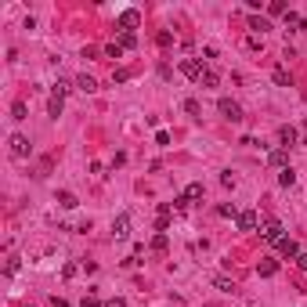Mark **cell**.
Returning a JSON list of instances; mask_svg holds the SVG:
<instances>
[{"label":"cell","mask_w":307,"mask_h":307,"mask_svg":"<svg viewBox=\"0 0 307 307\" xmlns=\"http://www.w3.org/2000/svg\"><path fill=\"white\" fill-rule=\"evenodd\" d=\"M217 112L224 116V119H231V123H239V119H242V105H239V101H231V98H220V101H217Z\"/></svg>","instance_id":"cell-1"},{"label":"cell","mask_w":307,"mask_h":307,"mask_svg":"<svg viewBox=\"0 0 307 307\" xmlns=\"http://www.w3.org/2000/svg\"><path fill=\"white\" fill-rule=\"evenodd\" d=\"M260 239H264V242H282V224H278V220H264V224H260Z\"/></svg>","instance_id":"cell-2"},{"label":"cell","mask_w":307,"mask_h":307,"mask_svg":"<svg viewBox=\"0 0 307 307\" xmlns=\"http://www.w3.org/2000/svg\"><path fill=\"white\" fill-rule=\"evenodd\" d=\"M137 25H141V11H134V7H127V11L119 15V29H123V33H134Z\"/></svg>","instance_id":"cell-3"},{"label":"cell","mask_w":307,"mask_h":307,"mask_svg":"<svg viewBox=\"0 0 307 307\" xmlns=\"http://www.w3.org/2000/svg\"><path fill=\"white\" fill-rule=\"evenodd\" d=\"M11 155H15V159H29V137L15 134L11 137Z\"/></svg>","instance_id":"cell-4"},{"label":"cell","mask_w":307,"mask_h":307,"mask_svg":"<svg viewBox=\"0 0 307 307\" xmlns=\"http://www.w3.org/2000/svg\"><path fill=\"white\" fill-rule=\"evenodd\" d=\"M181 72H184V76H192V80H202V72H206V69H202L199 58H184L181 62Z\"/></svg>","instance_id":"cell-5"},{"label":"cell","mask_w":307,"mask_h":307,"mask_svg":"<svg viewBox=\"0 0 307 307\" xmlns=\"http://www.w3.org/2000/svg\"><path fill=\"white\" fill-rule=\"evenodd\" d=\"M257 224H260L257 210H242L239 213V231H257Z\"/></svg>","instance_id":"cell-6"},{"label":"cell","mask_w":307,"mask_h":307,"mask_svg":"<svg viewBox=\"0 0 307 307\" xmlns=\"http://www.w3.org/2000/svg\"><path fill=\"white\" fill-rule=\"evenodd\" d=\"M112 235L116 239H127L130 235V217H127V213H119V217L112 220Z\"/></svg>","instance_id":"cell-7"},{"label":"cell","mask_w":307,"mask_h":307,"mask_svg":"<svg viewBox=\"0 0 307 307\" xmlns=\"http://www.w3.org/2000/svg\"><path fill=\"white\" fill-rule=\"evenodd\" d=\"M267 163L278 166V170H285V163H289V152H285V148H271V152H267Z\"/></svg>","instance_id":"cell-8"},{"label":"cell","mask_w":307,"mask_h":307,"mask_svg":"<svg viewBox=\"0 0 307 307\" xmlns=\"http://www.w3.org/2000/svg\"><path fill=\"white\" fill-rule=\"evenodd\" d=\"M275 271H278V260H271V257H264V260L257 264V275H260V278H271Z\"/></svg>","instance_id":"cell-9"},{"label":"cell","mask_w":307,"mask_h":307,"mask_svg":"<svg viewBox=\"0 0 307 307\" xmlns=\"http://www.w3.org/2000/svg\"><path fill=\"white\" fill-rule=\"evenodd\" d=\"M76 87L83 90V94H94L98 83H94V76H87V72H83V76H76Z\"/></svg>","instance_id":"cell-10"},{"label":"cell","mask_w":307,"mask_h":307,"mask_svg":"<svg viewBox=\"0 0 307 307\" xmlns=\"http://www.w3.org/2000/svg\"><path fill=\"white\" fill-rule=\"evenodd\" d=\"M278 141H282V148H289L293 141H296V130L285 123V127H278Z\"/></svg>","instance_id":"cell-11"},{"label":"cell","mask_w":307,"mask_h":307,"mask_svg":"<svg viewBox=\"0 0 307 307\" xmlns=\"http://www.w3.org/2000/svg\"><path fill=\"white\" fill-rule=\"evenodd\" d=\"M58 206H62V210H76V206H80V199H76L72 192H58Z\"/></svg>","instance_id":"cell-12"},{"label":"cell","mask_w":307,"mask_h":307,"mask_svg":"<svg viewBox=\"0 0 307 307\" xmlns=\"http://www.w3.org/2000/svg\"><path fill=\"white\" fill-rule=\"evenodd\" d=\"M181 195H184L188 202H199V199H202V184H199V181H192V184H188V188H184Z\"/></svg>","instance_id":"cell-13"},{"label":"cell","mask_w":307,"mask_h":307,"mask_svg":"<svg viewBox=\"0 0 307 307\" xmlns=\"http://www.w3.org/2000/svg\"><path fill=\"white\" fill-rule=\"evenodd\" d=\"M62 109H65V98H54V94H51V101H47V116H51V119H58V116H62Z\"/></svg>","instance_id":"cell-14"},{"label":"cell","mask_w":307,"mask_h":307,"mask_svg":"<svg viewBox=\"0 0 307 307\" xmlns=\"http://www.w3.org/2000/svg\"><path fill=\"white\" fill-rule=\"evenodd\" d=\"M249 29H253V33H267V29H271V22L260 18V15H249Z\"/></svg>","instance_id":"cell-15"},{"label":"cell","mask_w":307,"mask_h":307,"mask_svg":"<svg viewBox=\"0 0 307 307\" xmlns=\"http://www.w3.org/2000/svg\"><path fill=\"white\" fill-rule=\"evenodd\" d=\"M166 246H170L166 231H155V235H152V249H155V253H166Z\"/></svg>","instance_id":"cell-16"},{"label":"cell","mask_w":307,"mask_h":307,"mask_svg":"<svg viewBox=\"0 0 307 307\" xmlns=\"http://www.w3.org/2000/svg\"><path fill=\"white\" fill-rule=\"evenodd\" d=\"M278 249H282V257H300V246H296L293 239H282V242H278Z\"/></svg>","instance_id":"cell-17"},{"label":"cell","mask_w":307,"mask_h":307,"mask_svg":"<svg viewBox=\"0 0 307 307\" xmlns=\"http://www.w3.org/2000/svg\"><path fill=\"white\" fill-rule=\"evenodd\" d=\"M184 112L199 119V116H202V109H199V101H195V98H184Z\"/></svg>","instance_id":"cell-18"},{"label":"cell","mask_w":307,"mask_h":307,"mask_svg":"<svg viewBox=\"0 0 307 307\" xmlns=\"http://www.w3.org/2000/svg\"><path fill=\"white\" fill-rule=\"evenodd\" d=\"M293 181H296V174L289 170V166H285V170L278 174V184H282V188H293Z\"/></svg>","instance_id":"cell-19"},{"label":"cell","mask_w":307,"mask_h":307,"mask_svg":"<svg viewBox=\"0 0 307 307\" xmlns=\"http://www.w3.org/2000/svg\"><path fill=\"white\" fill-rule=\"evenodd\" d=\"M213 285H217L220 293H235V282H228V278H220V275L213 278Z\"/></svg>","instance_id":"cell-20"},{"label":"cell","mask_w":307,"mask_h":307,"mask_svg":"<svg viewBox=\"0 0 307 307\" xmlns=\"http://www.w3.org/2000/svg\"><path fill=\"white\" fill-rule=\"evenodd\" d=\"M119 47H123V51L137 47V36H134V33H123V36H119Z\"/></svg>","instance_id":"cell-21"},{"label":"cell","mask_w":307,"mask_h":307,"mask_svg":"<svg viewBox=\"0 0 307 307\" xmlns=\"http://www.w3.org/2000/svg\"><path fill=\"white\" fill-rule=\"evenodd\" d=\"M25 112H29L25 101H15V105H11V119H25Z\"/></svg>","instance_id":"cell-22"},{"label":"cell","mask_w":307,"mask_h":307,"mask_svg":"<svg viewBox=\"0 0 307 307\" xmlns=\"http://www.w3.org/2000/svg\"><path fill=\"white\" fill-rule=\"evenodd\" d=\"M202 87H217V72H213V69H206V72H202Z\"/></svg>","instance_id":"cell-23"},{"label":"cell","mask_w":307,"mask_h":307,"mask_svg":"<svg viewBox=\"0 0 307 307\" xmlns=\"http://www.w3.org/2000/svg\"><path fill=\"white\" fill-rule=\"evenodd\" d=\"M51 94H54V98H65V94H69V83H65V80H58V83L51 87Z\"/></svg>","instance_id":"cell-24"},{"label":"cell","mask_w":307,"mask_h":307,"mask_svg":"<svg viewBox=\"0 0 307 307\" xmlns=\"http://www.w3.org/2000/svg\"><path fill=\"white\" fill-rule=\"evenodd\" d=\"M275 83H278V87H289V72H285V69H275Z\"/></svg>","instance_id":"cell-25"},{"label":"cell","mask_w":307,"mask_h":307,"mask_svg":"<svg viewBox=\"0 0 307 307\" xmlns=\"http://www.w3.org/2000/svg\"><path fill=\"white\" fill-rule=\"evenodd\" d=\"M217 213H220V217H235V220H239V210H235V206H231V202H224V206H220Z\"/></svg>","instance_id":"cell-26"},{"label":"cell","mask_w":307,"mask_h":307,"mask_svg":"<svg viewBox=\"0 0 307 307\" xmlns=\"http://www.w3.org/2000/svg\"><path fill=\"white\" fill-rule=\"evenodd\" d=\"M267 11H271V15H285V4H282V0H271V4H267Z\"/></svg>","instance_id":"cell-27"},{"label":"cell","mask_w":307,"mask_h":307,"mask_svg":"<svg viewBox=\"0 0 307 307\" xmlns=\"http://www.w3.org/2000/svg\"><path fill=\"white\" fill-rule=\"evenodd\" d=\"M105 54H109V58H123V47H119V44H109Z\"/></svg>","instance_id":"cell-28"},{"label":"cell","mask_w":307,"mask_h":307,"mask_svg":"<svg viewBox=\"0 0 307 307\" xmlns=\"http://www.w3.org/2000/svg\"><path fill=\"white\" fill-rule=\"evenodd\" d=\"M155 40H159V47H170V44H174V33H166V29H163L159 36H155Z\"/></svg>","instance_id":"cell-29"},{"label":"cell","mask_w":307,"mask_h":307,"mask_svg":"<svg viewBox=\"0 0 307 307\" xmlns=\"http://www.w3.org/2000/svg\"><path fill=\"white\" fill-rule=\"evenodd\" d=\"M260 47H264V44H260L257 36H249V40H246V51H260Z\"/></svg>","instance_id":"cell-30"},{"label":"cell","mask_w":307,"mask_h":307,"mask_svg":"<svg viewBox=\"0 0 307 307\" xmlns=\"http://www.w3.org/2000/svg\"><path fill=\"white\" fill-rule=\"evenodd\" d=\"M220 184H224V188H235V177H231V170L220 174Z\"/></svg>","instance_id":"cell-31"},{"label":"cell","mask_w":307,"mask_h":307,"mask_svg":"<svg viewBox=\"0 0 307 307\" xmlns=\"http://www.w3.org/2000/svg\"><path fill=\"white\" fill-rule=\"evenodd\" d=\"M80 307H105V304H98V296H87V300H83Z\"/></svg>","instance_id":"cell-32"},{"label":"cell","mask_w":307,"mask_h":307,"mask_svg":"<svg viewBox=\"0 0 307 307\" xmlns=\"http://www.w3.org/2000/svg\"><path fill=\"white\" fill-rule=\"evenodd\" d=\"M51 307H69V300H62V296H54V300H51Z\"/></svg>","instance_id":"cell-33"},{"label":"cell","mask_w":307,"mask_h":307,"mask_svg":"<svg viewBox=\"0 0 307 307\" xmlns=\"http://www.w3.org/2000/svg\"><path fill=\"white\" fill-rule=\"evenodd\" d=\"M105 307H127V300H119V296H116V300H109Z\"/></svg>","instance_id":"cell-34"},{"label":"cell","mask_w":307,"mask_h":307,"mask_svg":"<svg viewBox=\"0 0 307 307\" xmlns=\"http://www.w3.org/2000/svg\"><path fill=\"white\" fill-rule=\"evenodd\" d=\"M296 264H300L304 271H307V253H300V257H296Z\"/></svg>","instance_id":"cell-35"},{"label":"cell","mask_w":307,"mask_h":307,"mask_svg":"<svg viewBox=\"0 0 307 307\" xmlns=\"http://www.w3.org/2000/svg\"><path fill=\"white\" fill-rule=\"evenodd\" d=\"M304 145H307V134H304Z\"/></svg>","instance_id":"cell-36"}]
</instances>
